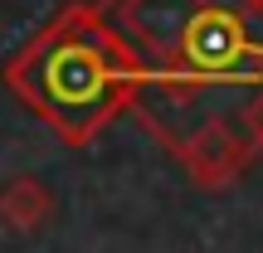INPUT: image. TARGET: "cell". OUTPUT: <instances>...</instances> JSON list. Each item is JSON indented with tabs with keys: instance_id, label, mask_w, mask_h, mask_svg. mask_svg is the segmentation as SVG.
<instances>
[{
	"instance_id": "6da1fadb",
	"label": "cell",
	"mask_w": 263,
	"mask_h": 253,
	"mask_svg": "<svg viewBox=\"0 0 263 253\" xmlns=\"http://www.w3.org/2000/svg\"><path fill=\"white\" fill-rule=\"evenodd\" d=\"M249 151H254V146H249V137H234V127H229V122H200L176 146V156H180V166L190 170L195 185L219 190V185H229V180L244 170Z\"/></svg>"
},
{
	"instance_id": "7a4b0ae2",
	"label": "cell",
	"mask_w": 263,
	"mask_h": 253,
	"mask_svg": "<svg viewBox=\"0 0 263 253\" xmlns=\"http://www.w3.org/2000/svg\"><path fill=\"white\" fill-rule=\"evenodd\" d=\"M210 0H127L122 25L132 29V39L151 49L161 64H180V49H185V34L195 25V15Z\"/></svg>"
},
{
	"instance_id": "3957f363",
	"label": "cell",
	"mask_w": 263,
	"mask_h": 253,
	"mask_svg": "<svg viewBox=\"0 0 263 253\" xmlns=\"http://www.w3.org/2000/svg\"><path fill=\"white\" fill-rule=\"evenodd\" d=\"M244 54H249L244 20L229 15V10H219V5H205L195 15V25H190V34H185L180 64H185L190 73H224V68L239 64Z\"/></svg>"
},
{
	"instance_id": "277c9868",
	"label": "cell",
	"mask_w": 263,
	"mask_h": 253,
	"mask_svg": "<svg viewBox=\"0 0 263 253\" xmlns=\"http://www.w3.org/2000/svg\"><path fill=\"white\" fill-rule=\"evenodd\" d=\"M49 209H54V195H49L44 180H34V176H20V180H10V185L0 190V219H5L10 229H20V234H34L49 219Z\"/></svg>"
},
{
	"instance_id": "5b68a950",
	"label": "cell",
	"mask_w": 263,
	"mask_h": 253,
	"mask_svg": "<svg viewBox=\"0 0 263 253\" xmlns=\"http://www.w3.org/2000/svg\"><path fill=\"white\" fill-rule=\"evenodd\" d=\"M239 127H244L249 146H263V88H258L254 98H249L244 107H239Z\"/></svg>"
},
{
	"instance_id": "8992f818",
	"label": "cell",
	"mask_w": 263,
	"mask_h": 253,
	"mask_svg": "<svg viewBox=\"0 0 263 253\" xmlns=\"http://www.w3.org/2000/svg\"><path fill=\"white\" fill-rule=\"evenodd\" d=\"M244 5H249V10H258V15H263V0H244Z\"/></svg>"
}]
</instances>
